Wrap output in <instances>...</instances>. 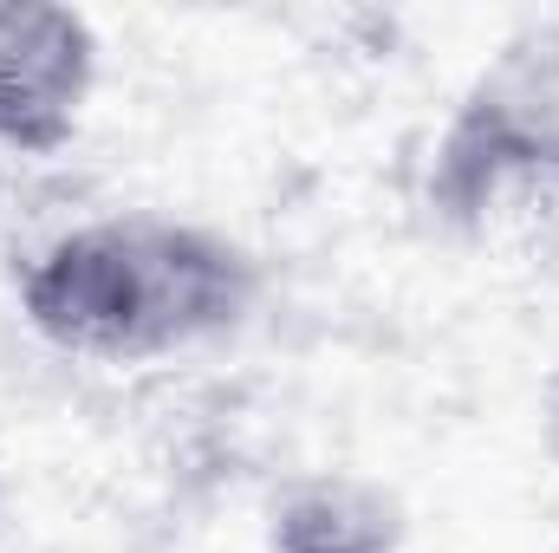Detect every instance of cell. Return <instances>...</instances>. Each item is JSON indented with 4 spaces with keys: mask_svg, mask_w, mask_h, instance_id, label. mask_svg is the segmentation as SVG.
<instances>
[{
    "mask_svg": "<svg viewBox=\"0 0 559 553\" xmlns=\"http://www.w3.org/2000/svg\"><path fill=\"white\" fill-rule=\"evenodd\" d=\"M429 222L488 261L559 255V26L514 33L423 156Z\"/></svg>",
    "mask_w": 559,
    "mask_h": 553,
    "instance_id": "obj_2",
    "label": "cell"
},
{
    "mask_svg": "<svg viewBox=\"0 0 559 553\" xmlns=\"http://www.w3.org/2000/svg\"><path fill=\"white\" fill-rule=\"evenodd\" d=\"M547 449H554V462H559V378H554V391H547Z\"/></svg>",
    "mask_w": 559,
    "mask_h": 553,
    "instance_id": "obj_5",
    "label": "cell"
},
{
    "mask_svg": "<svg viewBox=\"0 0 559 553\" xmlns=\"http://www.w3.org/2000/svg\"><path fill=\"white\" fill-rule=\"evenodd\" d=\"M98 26L72 7L0 0V156H66L98 92Z\"/></svg>",
    "mask_w": 559,
    "mask_h": 553,
    "instance_id": "obj_3",
    "label": "cell"
},
{
    "mask_svg": "<svg viewBox=\"0 0 559 553\" xmlns=\"http://www.w3.org/2000/svg\"><path fill=\"white\" fill-rule=\"evenodd\" d=\"M261 261L228 228L118 209L59 228L13 274L20 319L79 365H163L241 332L261 306Z\"/></svg>",
    "mask_w": 559,
    "mask_h": 553,
    "instance_id": "obj_1",
    "label": "cell"
},
{
    "mask_svg": "<svg viewBox=\"0 0 559 553\" xmlns=\"http://www.w3.org/2000/svg\"><path fill=\"white\" fill-rule=\"evenodd\" d=\"M261 553H411V528L397 495L371 475L319 469L274 495Z\"/></svg>",
    "mask_w": 559,
    "mask_h": 553,
    "instance_id": "obj_4",
    "label": "cell"
}]
</instances>
